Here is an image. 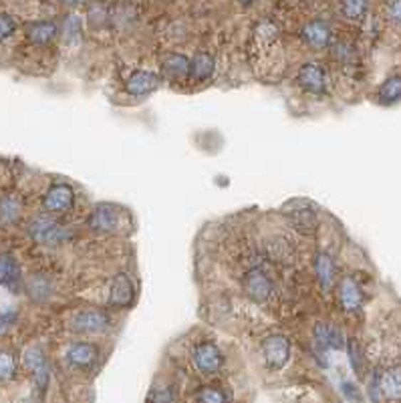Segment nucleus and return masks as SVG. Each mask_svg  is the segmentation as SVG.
I'll return each mask as SVG.
<instances>
[{"label": "nucleus", "instance_id": "4", "mask_svg": "<svg viewBox=\"0 0 401 403\" xmlns=\"http://www.w3.org/2000/svg\"><path fill=\"white\" fill-rule=\"evenodd\" d=\"M123 222V214L113 204H97L87 216V226L97 234H111L118 232Z\"/></svg>", "mask_w": 401, "mask_h": 403}, {"label": "nucleus", "instance_id": "26", "mask_svg": "<svg viewBox=\"0 0 401 403\" xmlns=\"http://www.w3.org/2000/svg\"><path fill=\"white\" fill-rule=\"evenodd\" d=\"M16 357L9 349H0V383H9L16 377Z\"/></svg>", "mask_w": 401, "mask_h": 403}, {"label": "nucleus", "instance_id": "14", "mask_svg": "<svg viewBox=\"0 0 401 403\" xmlns=\"http://www.w3.org/2000/svg\"><path fill=\"white\" fill-rule=\"evenodd\" d=\"M135 298V288L127 274H118L111 281V288H109V307L113 308H125L130 307Z\"/></svg>", "mask_w": 401, "mask_h": 403}, {"label": "nucleus", "instance_id": "12", "mask_svg": "<svg viewBox=\"0 0 401 403\" xmlns=\"http://www.w3.org/2000/svg\"><path fill=\"white\" fill-rule=\"evenodd\" d=\"M65 359L73 369H89L97 363L99 353H97L95 345L87 343V341H75L67 347Z\"/></svg>", "mask_w": 401, "mask_h": 403}, {"label": "nucleus", "instance_id": "6", "mask_svg": "<svg viewBox=\"0 0 401 403\" xmlns=\"http://www.w3.org/2000/svg\"><path fill=\"white\" fill-rule=\"evenodd\" d=\"M296 83L311 95H323L327 91V71L319 63H305L296 73Z\"/></svg>", "mask_w": 401, "mask_h": 403}, {"label": "nucleus", "instance_id": "10", "mask_svg": "<svg viewBox=\"0 0 401 403\" xmlns=\"http://www.w3.org/2000/svg\"><path fill=\"white\" fill-rule=\"evenodd\" d=\"M162 75L154 71H133L125 81V93L131 97H147L160 89Z\"/></svg>", "mask_w": 401, "mask_h": 403}, {"label": "nucleus", "instance_id": "8", "mask_svg": "<svg viewBox=\"0 0 401 403\" xmlns=\"http://www.w3.org/2000/svg\"><path fill=\"white\" fill-rule=\"evenodd\" d=\"M242 286H244V291H246V295L254 303H266L269 298L272 297V291H274V286H272V281L269 274L264 273L262 268H250L246 274H244V278H242Z\"/></svg>", "mask_w": 401, "mask_h": 403}, {"label": "nucleus", "instance_id": "9", "mask_svg": "<svg viewBox=\"0 0 401 403\" xmlns=\"http://www.w3.org/2000/svg\"><path fill=\"white\" fill-rule=\"evenodd\" d=\"M73 204H75V190L69 184H53L43 196V206L51 214L69 212Z\"/></svg>", "mask_w": 401, "mask_h": 403}, {"label": "nucleus", "instance_id": "7", "mask_svg": "<svg viewBox=\"0 0 401 403\" xmlns=\"http://www.w3.org/2000/svg\"><path fill=\"white\" fill-rule=\"evenodd\" d=\"M111 319L101 308H83L71 319V329L77 333H103L109 329Z\"/></svg>", "mask_w": 401, "mask_h": 403}, {"label": "nucleus", "instance_id": "3", "mask_svg": "<svg viewBox=\"0 0 401 403\" xmlns=\"http://www.w3.org/2000/svg\"><path fill=\"white\" fill-rule=\"evenodd\" d=\"M192 363L200 375H216L224 365V355L212 341H200L192 347Z\"/></svg>", "mask_w": 401, "mask_h": 403}, {"label": "nucleus", "instance_id": "22", "mask_svg": "<svg viewBox=\"0 0 401 403\" xmlns=\"http://www.w3.org/2000/svg\"><path fill=\"white\" fill-rule=\"evenodd\" d=\"M162 71L170 77V79H184L189 75V59L182 53H170L164 61H162Z\"/></svg>", "mask_w": 401, "mask_h": 403}, {"label": "nucleus", "instance_id": "28", "mask_svg": "<svg viewBox=\"0 0 401 403\" xmlns=\"http://www.w3.org/2000/svg\"><path fill=\"white\" fill-rule=\"evenodd\" d=\"M61 33H63V38L69 43V45H75L81 41V19L77 14H69L63 24H61Z\"/></svg>", "mask_w": 401, "mask_h": 403}, {"label": "nucleus", "instance_id": "2", "mask_svg": "<svg viewBox=\"0 0 401 403\" xmlns=\"http://www.w3.org/2000/svg\"><path fill=\"white\" fill-rule=\"evenodd\" d=\"M28 236L33 238L38 244L45 246H57L63 244L65 240H69V230L57 220H53L51 216H36L28 224Z\"/></svg>", "mask_w": 401, "mask_h": 403}, {"label": "nucleus", "instance_id": "18", "mask_svg": "<svg viewBox=\"0 0 401 403\" xmlns=\"http://www.w3.org/2000/svg\"><path fill=\"white\" fill-rule=\"evenodd\" d=\"M21 283H23V274L16 258L11 254H0V285L16 291Z\"/></svg>", "mask_w": 401, "mask_h": 403}, {"label": "nucleus", "instance_id": "13", "mask_svg": "<svg viewBox=\"0 0 401 403\" xmlns=\"http://www.w3.org/2000/svg\"><path fill=\"white\" fill-rule=\"evenodd\" d=\"M24 35L26 41L35 47H47L51 45L57 35H59V26L53 21H33L24 26Z\"/></svg>", "mask_w": 401, "mask_h": 403}, {"label": "nucleus", "instance_id": "34", "mask_svg": "<svg viewBox=\"0 0 401 403\" xmlns=\"http://www.w3.org/2000/svg\"><path fill=\"white\" fill-rule=\"evenodd\" d=\"M385 16H387L393 24H400L401 26V0H387V4H385Z\"/></svg>", "mask_w": 401, "mask_h": 403}, {"label": "nucleus", "instance_id": "36", "mask_svg": "<svg viewBox=\"0 0 401 403\" xmlns=\"http://www.w3.org/2000/svg\"><path fill=\"white\" fill-rule=\"evenodd\" d=\"M14 319H16V313H4V315H0V333L6 331L12 323H14Z\"/></svg>", "mask_w": 401, "mask_h": 403}, {"label": "nucleus", "instance_id": "21", "mask_svg": "<svg viewBox=\"0 0 401 403\" xmlns=\"http://www.w3.org/2000/svg\"><path fill=\"white\" fill-rule=\"evenodd\" d=\"M315 274H317V281L319 285L329 291L330 286L335 285V276H337V266H335V261L330 256L329 252H319L317 258H315Z\"/></svg>", "mask_w": 401, "mask_h": 403}, {"label": "nucleus", "instance_id": "29", "mask_svg": "<svg viewBox=\"0 0 401 403\" xmlns=\"http://www.w3.org/2000/svg\"><path fill=\"white\" fill-rule=\"evenodd\" d=\"M254 38L260 41L264 47H271L272 43L278 38V26L271 21H260L256 26H254Z\"/></svg>", "mask_w": 401, "mask_h": 403}, {"label": "nucleus", "instance_id": "38", "mask_svg": "<svg viewBox=\"0 0 401 403\" xmlns=\"http://www.w3.org/2000/svg\"><path fill=\"white\" fill-rule=\"evenodd\" d=\"M87 0H63V4H67V6H71V9H77V6H83Z\"/></svg>", "mask_w": 401, "mask_h": 403}, {"label": "nucleus", "instance_id": "17", "mask_svg": "<svg viewBox=\"0 0 401 403\" xmlns=\"http://www.w3.org/2000/svg\"><path fill=\"white\" fill-rule=\"evenodd\" d=\"M214 71H216V61H214L210 53L200 51V53L194 55V59H189V77L194 81L204 83V81H208L212 77Z\"/></svg>", "mask_w": 401, "mask_h": 403}, {"label": "nucleus", "instance_id": "27", "mask_svg": "<svg viewBox=\"0 0 401 403\" xmlns=\"http://www.w3.org/2000/svg\"><path fill=\"white\" fill-rule=\"evenodd\" d=\"M26 291H28V295L35 298V300H43V298L51 297V293H53V285H51V281H48L47 276H33V278H28V283H26Z\"/></svg>", "mask_w": 401, "mask_h": 403}, {"label": "nucleus", "instance_id": "31", "mask_svg": "<svg viewBox=\"0 0 401 403\" xmlns=\"http://www.w3.org/2000/svg\"><path fill=\"white\" fill-rule=\"evenodd\" d=\"M16 31H19V21L11 12H0V43H6L16 35Z\"/></svg>", "mask_w": 401, "mask_h": 403}, {"label": "nucleus", "instance_id": "1", "mask_svg": "<svg viewBox=\"0 0 401 403\" xmlns=\"http://www.w3.org/2000/svg\"><path fill=\"white\" fill-rule=\"evenodd\" d=\"M293 353V345L291 339L283 335V333H274L269 335L262 343H260V357L264 361V365L271 371H278L283 369Z\"/></svg>", "mask_w": 401, "mask_h": 403}, {"label": "nucleus", "instance_id": "16", "mask_svg": "<svg viewBox=\"0 0 401 403\" xmlns=\"http://www.w3.org/2000/svg\"><path fill=\"white\" fill-rule=\"evenodd\" d=\"M293 206H296L295 210H291L288 212V220L293 222L298 232H303V234H313L315 230H317V212H315V208L311 206V204H298L295 202Z\"/></svg>", "mask_w": 401, "mask_h": 403}, {"label": "nucleus", "instance_id": "19", "mask_svg": "<svg viewBox=\"0 0 401 403\" xmlns=\"http://www.w3.org/2000/svg\"><path fill=\"white\" fill-rule=\"evenodd\" d=\"M315 343L319 349H343V333L329 323H319L315 325Z\"/></svg>", "mask_w": 401, "mask_h": 403}, {"label": "nucleus", "instance_id": "23", "mask_svg": "<svg viewBox=\"0 0 401 403\" xmlns=\"http://www.w3.org/2000/svg\"><path fill=\"white\" fill-rule=\"evenodd\" d=\"M23 214V202L19 196L9 194L0 198V222L2 224H14Z\"/></svg>", "mask_w": 401, "mask_h": 403}, {"label": "nucleus", "instance_id": "20", "mask_svg": "<svg viewBox=\"0 0 401 403\" xmlns=\"http://www.w3.org/2000/svg\"><path fill=\"white\" fill-rule=\"evenodd\" d=\"M379 392L383 393L387 399L401 402V365L385 369L383 375L379 377Z\"/></svg>", "mask_w": 401, "mask_h": 403}, {"label": "nucleus", "instance_id": "25", "mask_svg": "<svg viewBox=\"0 0 401 403\" xmlns=\"http://www.w3.org/2000/svg\"><path fill=\"white\" fill-rule=\"evenodd\" d=\"M343 16L351 23H361L367 14V0H341Z\"/></svg>", "mask_w": 401, "mask_h": 403}, {"label": "nucleus", "instance_id": "24", "mask_svg": "<svg viewBox=\"0 0 401 403\" xmlns=\"http://www.w3.org/2000/svg\"><path fill=\"white\" fill-rule=\"evenodd\" d=\"M379 103L383 105H393L401 99V75H393L390 79H385L377 91Z\"/></svg>", "mask_w": 401, "mask_h": 403}, {"label": "nucleus", "instance_id": "37", "mask_svg": "<svg viewBox=\"0 0 401 403\" xmlns=\"http://www.w3.org/2000/svg\"><path fill=\"white\" fill-rule=\"evenodd\" d=\"M343 389H345V393H347L351 399H359V393H357V389H355L351 383H343Z\"/></svg>", "mask_w": 401, "mask_h": 403}, {"label": "nucleus", "instance_id": "33", "mask_svg": "<svg viewBox=\"0 0 401 403\" xmlns=\"http://www.w3.org/2000/svg\"><path fill=\"white\" fill-rule=\"evenodd\" d=\"M347 351H349V359H351V367L357 375H363V355H361V347L355 339L347 341Z\"/></svg>", "mask_w": 401, "mask_h": 403}, {"label": "nucleus", "instance_id": "32", "mask_svg": "<svg viewBox=\"0 0 401 403\" xmlns=\"http://www.w3.org/2000/svg\"><path fill=\"white\" fill-rule=\"evenodd\" d=\"M176 402V387L165 383V385H157L154 392L150 393L147 403H174Z\"/></svg>", "mask_w": 401, "mask_h": 403}, {"label": "nucleus", "instance_id": "30", "mask_svg": "<svg viewBox=\"0 0 401 403\" xmlns=\"http://www.w3.org/2000/svg\"><path fill=\"white\" fill-rule=\"evenodd\" d=\"M196 403H230V397L224 389L214 387V385H206L196 393Z\"/></svg>", "mask_w": 401, "mask_h": 403}, {"label": "nucleus", "instance_id": "5", "mask_svg": "<svg viewBox=\"0 0 401 403\" xmlns=\"http://www.w3.org/2000/svg\"><path fill=\"white\" fill-rule=\"evenodd\" d=\"M23 365L31 373L38 392H47L48 381H51V369L45 351L41 347H28L23 353Z\"/></svg>", "mask_w": 401, "mask_h": 403}, {"label": "nucleus", "instance_id": "11", "mask_svg": "<svg viewBox=\"0 0 401 403\" xmlns=\"http://www.w3.org/2000/svg\"><path fill=\"white\" fill-rule=\"evenodd\" d=\"M301 38L307 47L321 51V48L329 47L330 41H333V33H330V26L325 21L315 19V21H308V23L303 24Z\"/></svg>", "mask_w": 401, "mask_h": 403}, {"label": "nucleus", "instance_id": "15", "mask_svg": "<svg viewBox=\"0 0 401 403\" xmlns=\"http://www.w3.org/2000/svg\"><path fill=\"white\" fill-rule=\"evenodd\" d=\"M339 303L345 313H357L363 307V291L353 276H345L339 283Z\"/></svg>", "mask_w": 401, "mask_h": 403}, {"label": "nucleus", "instance_id": "35", "mask_svg": "<svg viewBox=\"0 0 401 403\" xmlns=\"http://www.w3.org/2000/svg\"><path fill=\"white\" fill-rule=\"evenodd\" d=\"M89 21L93 24H101L107 21V9L103 4H93L89 9Z\"/></svg>", "mask_w": 401, "mask_h": 403}]
</instances>
